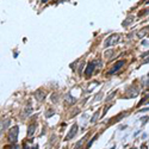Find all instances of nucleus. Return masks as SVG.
<instances>
[{"instance_id":"nucleus-1","label":"nucleus","mask_w":149,"mask_h":149,"mask_svg":"<svg viewBox=\"0 0 149 149\" xmlns=\"http://www.w3.org/2000/svg\"><path fill=\"white\" fill-rule=\"evenodd\" d=\"M119 39H120V35L113 34V35H111L110 37H107V39L105 41V47H106V48H107V47H112V45L117 44V43L119 42Z\"/></svg>"},{"instance_id":"nucleus-2","label":"nucleus","mask_w":149,"mask_h":149,"mask_svg":"<svg viewBox=\"0 0 149 149\" xmlns=\"http://www.w3.org/2000/svg\"><path fill=\"white\" fill-rule=\"evenodd\" d=\"M18 131H19V128L16 125V126H12V129H10V132H9V139L11 141V143H16L17 142V138H18Z\"/></svg>"},{"instance_id":"nucleus-3","label":"nucleus","mask_w":149,"mask_h":149,"mask_svg":"<svg viewBox=\"0 0 149 149\" xmlns=\"http://www.w3.org/2000/svg\"><path fill=\"white\" fill-rule=\"evenodd\" d=\"M124 64H125V61H124V60L117 61V62H116V63L113 64V67H112V68H111V69H110V70L107 72V74H109V75H111V74L116 73V72H117V70H119V69H120V68H122V67L124 66Z\"/></svg>"},{"instance_id":"nucleus-4","label":"nucleus","mask_w":149,"mask_h":149,"mask_svg":"<svg viewBox=\"0 0 149 149\" xmlns=\"http://www.w3.org/2000/svg\"><path fill=\"white\" fill-rule=\"evenodd\" d=\"M77 132H78V124H73V126H72V129H70V131L68 132V135L66 136V141H68V139H70V138H73L74 136L77 135Z\"/></svg>"},{"instance_id":"nucleus-5","label":"nucleus","mask_w":149,"mask_h":149,"mask_svg":"<svg viewBox=\"0 0 149 149\" xmlns=\"http://www.w3.org/2000/svg\"><path fill=\"white\" fill-rule=\"evenodd\" d=\"M94 64H96V62H94V61L88 63V66L86 67V70H85V75H86V77H91V75H92L93 70H94V69H96V67H97V66H94Z\"/></svg>"},{"instance_id":"nucleus-6","label":"nucleus","mask_w":149,"mask_h":149,"mask_svg":"<svg viewBox=\"0 0 149 149\" xmlns=\"http://www.w3.org/2000/svg\"><path fill=\"white\" fill-rule=\"evenodd\" d=\"M31 112H32V105H31V104H28V105L25 106V109H24V112H23L24 115H23V117L25 118V117L30 116Z\"/></svg>"},{"instance_id":"nucleus-7","label":"nucleus","mask_w":149,"mask_h":149,"mask_svg":"<svg viewBox=\"0 0 149 149\" xmlns=\"http://www.w3.org/2000/svg\"><path fill=\"white\" fill-rule=\"evenodd\" d=\"M128 98H134V97H136L137 94H138V90L136 88V87H131L129 91H128Z\"/></svg>"},{"instance_id":"nucleus-8","label":"nucleus","mask_w":149,"mask_h":149,"mask_svg":"<svg viewBox=\"0 0 149 149\" xmlns=\"http://www.w3.org/2000/svg\"><path fill=\"white\" fill-rule=\"evenodd\" d=\"M64 99H66V101H67V103H69V105H72V104H74V103L77 101V99H75V98H73L70 94H66Z\"/></svg>"},{"instance_id":"nucleus-9","label":"nucleus","mask_w":149,"mask_h":149,"mask_svg":"<svg viewBox=\"0 0 149 149\" xmlns=\"http://www.w3.org/2000/svg\"><path fill=\"white\" fill-rule=\"evenodd\" d=\"M134 19H135V18H134L132 16H130V17H128V19H125V20L123 22V26H128L129 24H131V23L134 22Z\"/></svg>"},{"instance_id":"nucleus-10","label":"nucleus","mask_w":149,"mask_h":149,"mask_svg":"<svg viewBox=\"0 0 149 149\" xmlns=\"http://www.w3.org/2000/svg\"><path fill=\"white\" fill-rule=\"evenodd\" d=\"M9 125H10V120H9V119H7V120H4V122L1 123V132L5 131V130L7 129Z\"/></svg>"},{"instance_id":"nucleus-11","label":"nucleus","mask_w":149,"mask_h":149,"mask_svg":"<svg viewBox=\"0 0 149 149\" xmlns=\"http://www.w3.org/2000/svg\"><path fill=\"white\" fill-rule=\"evenodd\" d=\"M35 129H36V125H35V124H34V125H31V126H29V130H28V136H29V137L34 135Z\"/></svg>"},{"instance_id":"nucleus-12","label":"nucleus","mask_w":149,"mask_h":149,"mask_svg":"<svg viewBox=\"0 0 149 149\" xmlns=\"http://www.w3.org/2000/svg\"><path fill=\"white\" fill-rule=\"evenodd\" d=\"M36 98H37V100H43V99L45 98V94H44L43 92H39V91H38V92L36 93Z\"/></svg>"},{"instance_id":"nucleus-13","label":"nucleus","mask_w":149,"mask_h":149,"mask_svg":"<svg viewBox=\"0 0 149 149\" xmlns=\"http://www.w3.org/2000/svg\"><path fill=\"white\" fill-rule=\"evenodd\" d=\"M99 113H100V110H98V111L94 112V115H93V117H92V119H91V123H94V122L97 120V118H99Z\"/></svg>"},{"instance_id":"nucleus-14","label":"nucleus","mask_w":149,"mask_h":149,"mask_svg":"<svg viewBox=\"0 0 149 149\" xmlns=\"http://www.w3.org/2000/svg\"><path fill=\"white\" fill-rule=\"evenodd\" d=\"M145 32H147V30H145V29H143L142 31H139V32L137 34V38H142V37H143V35H144Z\"/></svg>"},{"instance_id":"nucleus-15","label":"nucleus","mask_w":149,"mask_h":149,"mask_svg":"<svg viewBox=\"0 0 149 149\" xmlns=\"http://www.w3.org/2000/svg\"><path fill=\"white\" fill-rule=\"evenodd\" d=\"M112 54H113V51H112V50H110V51H106V53H105V56H106V57H111V55H112Z\"/></svg>"},{"instance_id":"nucleus-16","label":"nucleus","mask_w":149,"mask_h":149,"mask_svg":"<svg viewBox=\"0 0 149 149\" xmlns=\"http://www.w3.org/2000/svg\"><path fill=\"white\" fill-rule=\"evenodd\" d=\"M54 115V111H48V113H47V117H50V116H53Z\"/></svg>"},{"instance_id":"nucleus-17","label":"nucleus","mask_w":149,"mask_h":149,"mask_svg":"<svg viewBox=\"0 0 149 149\" xmlns=\"http://www.w3.org/2000/svg\"><path fill=\"white\" fill-rule=\"evenodd\" d=\"M12 149H20V148H19V145H17V144L14 143V145H13V148H12Z\"/></svg>"},{"instance_id":"nucleus-18","label":"nucleus","mask_w":149,"mask_h":149,"mask_svg":"<svg viewBox=\"0 0 149 149\" xmlns=\"http://www.w3.org/2000/svg\"><path fill=\"white\" fill-rule=\"evenodd\" d=\"M24 149H29V148H28V145H26V144H24Z\"/></svg>"},{"instance_id":"nucleus-19","label":"nucleus","mask_w":149,"mask_h":149,"mask_svg":"<svg viewBox=\"0 0 149 149\" xmlns=\"http://www.w3.org/2000/svg\"><path fill=\"white\" fill-rule=\"evenodd\" d=\"M42 1H43V3H45V1H48V0H42Z\"/></svg>"},{"instance_id":"nucleus-20","label":"nucleus","mask_w":149,"mask_h":149,"mask_svg":"<svg viewBox=\"0 0 149 149\" xmlns=\"http://www.w3.org/2000/svg\"><path fill=\"white\" fill-rule=\"evenodd\" d=\"M148 85H149V82H148Z\"/></svg>"}]
</instances>
